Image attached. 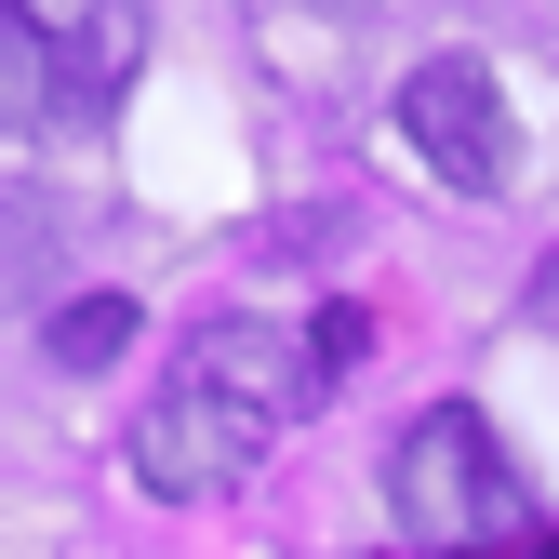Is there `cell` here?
I'll return each instance as SVG.
<instances>
[{"mask_svg": "<svg viewBox=\"0 0 559 559\" xmlns=\"http://www.w3.org/2000/svg\"><path fill=\"white\" fill-rule=\"evenodd\" d=\"M386 493H400V520H413V533L453 546V559H507V546H533V493H520L507 440L479 427L466 400H440V413H413V427H400Z\"/></svg>", "mask_w": 559, "mask_h": 559, "instance_id": "obj_2", "label": "cell"}, {"mask_svg": "<svg viewBox=\"0 0 559 559\" xmlns=\"http://www.w3.org/2000/svg\"><path fill=\"white\" fill-rule=\"evenodd\" d=\"M94 81L53 53V27L27 14V0H0V133H40V120H81Z\"/></svg>", "mask_w": 559, "mask_h": 559, "instance_id": "obj_4", "label": "cell"}, {"mask_svg": "<svg viewBox=\"0 0 559 559\" xmlns=\"http://www.w3.org/2000/svg\"><path fill=\"white\" fill-rule=\"evenodd\" d=\"M400 133H413L427 174H453V187H507V174H520L507 94H493L479 53H427V67H413V81H400Z\"/></svg>", "mask_w": 559, "mask_h": 559, "instance_id": "obj_3", "label": "cell"}, {"mask_svg": "<svg viewBox=\"0 0 559 559\" xmlns=\"http://www.w3.org/2000/svg\"><path fill=\"white\" fill-rule=\"evenodd\" d=\"M307 400H320V360H307L280 320H200L187 360L160 373V400L133 413V479L174 493V507H214V493L253 479L266 427L307 413Z\"/></svg>", "mask_w": 559, "mask_h": 559, "instance_id": "obj_1", "label": "cell"}, {"mask_svg": "<svg viewBox=\"0 0 559 559\" xmlns=\"http://www.w3.org/2000/svg\"><path fill=\"white\" fill-rule=\"evenodd\" d=\"M27 14L53 27V53H67V67H81V81H94V94L120 81V67H133V53H147V14H133V0H27Z\"/></svg>", "mask_w": 559, "mask_h": 559, "instance_id": "obj_5", "label": "cell"}, {"mask_svg": "<svg viewBox=\"0 0 559 559\" xmlns=\"http://www.w3.org/2000/svg\"><path fill=\"white\" fill-rule=\"evenodd\" d=\"M40 346H53V360H67V373H107V360H120V346H133V294H67Z\"/></svg>", "mask_w": 559, "mask_h": 559, "instance_id": "obj_6", "label": "cell"}, {"mask_svg": "<svg viewBox=\"0 0 559 559\" xmlns=\"http://www.w3.org/2000/svg\"><path fill=\"white\" fill-rule=\"evenodd\" d=\"M533 307H546V320H559V266H546V280H533Z\"/></svg>", "mask_w": 559, "mask_h": 559, "instance_id": "obj_8", "label": "cell"}, {"mask_svg": "<svg viewBox=\"0 0 559 559\" xmlns=\"http://www.w3.org/2000/svg\"><path fill=\"white\" fill-rule=\"evenodd\" d=\"M360 346H373V320H360V307H320V333H307L320 386H333V373H360Z\"/></svg>", "mask_w": 559, "mask_h": 559, "instance_id": "obj_7", "label": "cell"}]
</instances>
